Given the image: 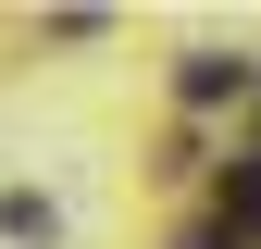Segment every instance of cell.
<instances>
[{"label": "cell", "instance_id": "2", "mask_svg": "<svg viewBox=\"0 0 261 249\" xmlns=\"http://www.w3.org/2000/svg\"><path fill=\"white\" fill-rule=\"evenodd\" d=\"M187 112H212V100H249V62H224V50H187Z\"/></svg>", "mask_w": 261, "mask_h": 249}, {"label": "cell", "instance_id": "4", "mask_svg": "<svg viewBox=\"0 0 261 249\" xmlns=\"http://www.w3.org/2000/svg\"><path fill=\"white\" fill-rule=\"evenodd\" d=\"M187 249H237V237H187Z\"/></svg>", "mask_w": 261, "mask_h": 249}, {"label": "cell", "instance_id": "3", "mask_svg": "<svg viewBox=\"0 0 261 249\" xmlns=\"http://www.w3.org/2000/svg\"><path fill=\"white\" fill-rule=\"evenodd\" d=\"M0 237H25V249H50V200H38V187H0Z\"/></svg>", "mask_w": 261, "mask_h": 249}, {"label": "cell", "instance_id": "1", "mask_svg": "<svg viewBox=\"0 0 261 249\" xmlns=\"http://www.w3.org/2000/svg\"><path fill=\"white\" fill-rule=\"evenodd\" d=\"M224 237L261 249V150H237V162H224Z\"/></svg>", "mask_w": 261, "mask_h": 249}]
</instances>
